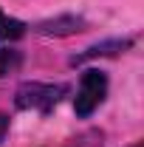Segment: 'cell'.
<instances>
[{
    "mask_svg": "<svg viewBox=\"0 0 144 147\" xmlns=\"http://www.w3.org/2000/svg\"><path fill=\"white\" fill-rule=\"evenodd\" d=\"M68 93L65 85H48V82H23L14 93V105L20 110H40L48 113L57 102Z\"/></svg>",
    "mask_w": 144,
    "mask_h": 147,
    "instance_id": "1",
    "label": "cell"
},
{
    "mask_svg": "<svg viewBox=\"0 0 144 147\" xmlns=\"http://www.w3.org/2000/svg\"><path fill=\"white\" fill-rule=\"evenodd\" d=\"M108 96V76L99 68H88L79 79V91H76V99H73V110L79 119H88L93 110L99 108Z\"/></svg>",
    "mask_w": 144,
    "mask_h": 147,
    "instance_id": "2",
    "label": "cell"
},
{
    "mask_svg": "<svg viewBox=\"0 0 144 147\" xmlns=\"http://www.w3.org/2000/svg\"><path fill=\"white\" fill-rule=\"evenodd\" d=\"M37 34H54V37H68L76 34V31H85V20L82 17H73V14H59L54 20H42L34 26Z\"/></svg>",
    "mask_w": 144,
    "mask_h": 147,
    "instance_id": "3",
    "label": "cell"
},
{
    "mask_svg": "<svg viewBox=\"0 0 144 147\" xmlns=\"http://www.w3.org/2000/svg\"><path fill=\"white\" fill-rule=\"evenodd\" d=\"M26 23L17 17H11V14H6L3 9H0V40H20V37L26 34Z\"/></svg>",
    "mask_w": 144,
    "mask_h": 147,
    "instance_id": "4",
    "label": "cell"
},
{
    "mask_svg": "<svg viewBox=\"0 0 144 147\" xmlns=\"http://www.w3.org/2000/svg\"><path fill=\"white\" fill-rule=\"evenodd\" d=\"M20 65V51H11L6 45H0V76H6L9 71H14Z\"/></svg>",
    "mask_w": 144,
    "mask_h": 147,
    "instance_id": "5",
    "label": "cell"
},
{
    "mask_svg": "<svg viewBox=\"0 0 144 147\" xmlns=\"http://www.w3.org/2000/svg\"><path fill=\"white\" fill-rule=\"evenodd\" d=\"M6 130H9V116H6V113H0V142H3Z\"/></svg>",
    "mask_w": 144,
    "mask_h": 147,
    "instance_id": "6",
    "label": "cell"
},
{
    "mask_svg": "<svg viewBox=\"0 0 144 147\" xmlns=\"http://www.w3.org/2000/svg\"><path fill=\"white\" fill-rule=\"evenodd\" d=\"M133 147H141V144H133Z\"/></svg>",
    "mask_w": 144,
    "mask_h": 147,
    "instance_id": "7",
    "label": "cell"
}]
</instances>
